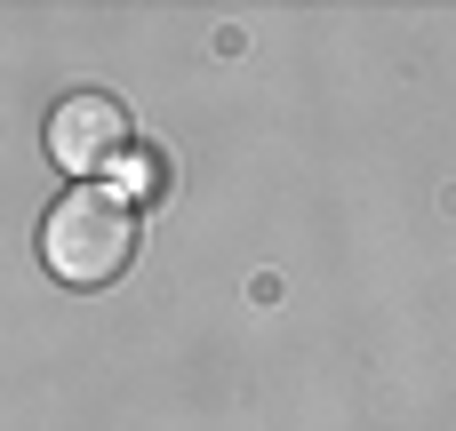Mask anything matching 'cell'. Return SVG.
<instances>
[{
    "instance_id": "cell-2",
    "label": "cell",
    "mask_w": 456,
    "mask_h": 431,
    "mask_svg": "<svg viewBox=\"0 0 456 431\" xmlns=\"http://www.w3.org/2000/svg\"><path fill=\"white\" fill-rule=\"evenodd\" d=\"M120 152H128V112H120V96L80 88V96H64V104L48 112V160H56L64 176L120 168Z\"/></svg>"
},
{
    "instance_id": "cell-3",
    "label": "cell",
    "mask_w": 456,
    "mask_h": 431,
    "mask_svg": "<svg viewBox=\"0 0 456 431\" xmlns=\"http://www.w3.org/2000/svg\"><path fill=\"white\" fill-rule=\"evenodd\" d=\"M168 176H160V160L152 152H120V200H152Z\"/></svg>"
},
{
    "instance_id": "cell-1",
    "label": "cell",
    "mask_w": 456,
    "mask_h": 431,
    "mask_svg": "<svg viewBox=\"0 0 456 431\" xmlns=\"http://www.w3.org/2000/svg\"><path fill=\"white\" fill-rule=\"evenodd\" d=\"M40 256H48V272H56L64 288H112V280L136 264V208H128L120 192L80 184V192H64V200L48 208Z\"/></svg>"
}]
</instances>
